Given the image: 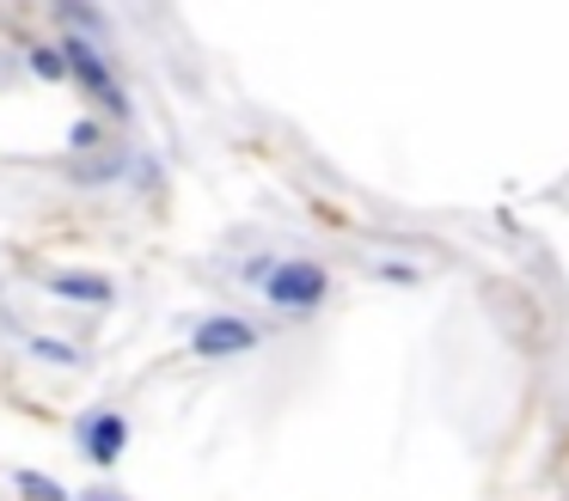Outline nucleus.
<instances>
[{
    "mask_svg": "<svg viewBox=\"0 0 569 501\" xmlns=\"http://www.w3.org/2000/svg\"><path fill=\"white\" fill-rule=\"evenodd\" d=\"M50 288H56V293H68V300H92V305L111 300V281H104V275H56Z\"/></svg>",
    "mask_w": 569,
    "mask_h": 501,
    "instance_id": "nucleus-4",
    "label": "nucleus"
},
{
    "mask_svg": "<svg viewBox=\"0 0 569 501\" xmlns=\"http://www.w3.org/2000/svg\"><path fill=\"white\" fill-rule=\"evenodd\" d=\"M43 361H74V349H62V342H38Z\"/></svg>",
    "mask_w": 569,
    "mask_h": 501,
    "instance_id": "nucleus-6",
    "label": "nucleus"
},
{
    "mask_svg": "<svg viewBox=\"0 0 569 501\" xmlns=\"http://www.w3.org/2000/svg\"><path fill=\"white\" fill-rule=\"evenodd\" d=\"M123 447H129V422L117 410H99V415L80 422V452H87L92 464H117V459H123Z\"/></svg>",
    "mask_w": 569,
    "mask_h": 501,
    "instance_id": "nucleus-2",
    "label": "nucleus"
},
{
    "mask_svg": "<svg viewBox=\"0 0 569 501\" xmlns=\"http://www.w3.org/2000/svg\"><path fill=\"white\" fill-rule=\"evenodd\" d=\"M251 342H258V330H251L246 318H209V324L197 330V354H209V361H221V354H246Z\"/></svg>",
    "mask_w": 569,
    "mask_h": 501,
    "instance_id": "nucleus-3",
    "label": "nucleus"
},
{
    "mask_svg": "<svg viewBox=\"0 0 569 501\" xmlns=\"http://www.w3.org/2000/svg\"><path fill=\"white\" fill-rule=\"evenodd\" d=\"M80 501H123V495H117V489H87Z\"/></svg>",
    "mask_w": 569,
    "mask_h": 501,
    "instance_id": "nucleus-7",
    "label": "nucleus"
},
{
    "mask_svg": "<svg viewBox=\"0 0 569 501\" xmlns=\"http://www.w3.org/2000/svg\"><path fill=\"white\" fill-rule=\"evenodd\" d=\"M13 483H19V495H26V501H68L62 483H56V477H43V471H19Z\"/></svg>",
    "mask_w": 569,
    "mask_h": 501,
    "instance_id": "nucleus-5",
    "label": "nucleus"
},
{
    "mask_svg": "<svg viewBox=\"0 0 569 501\" xmlns=\"http://www.w3.org/2000/svg\"><path fill=\"white\" fill-rule=\"evenodd\" d=\"M270 300L282 305V312H312V305L325 300V269L319 263H282L270 275Z\"/></svg>",
    "mask_w": 569,
    "mask_h": 501,
    "instance_id": "nucleus-1",
    "label": "nucleus"
}]
</instances>
